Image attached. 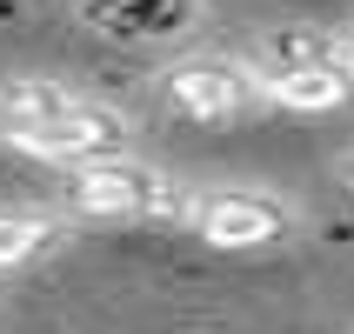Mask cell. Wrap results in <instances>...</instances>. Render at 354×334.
Returning a JSON list of instances; mask_svg holds the SVG:
<instances>
[{
  "mask_svg": "<svg viewBox=\"0 0 354 334\" xmlns=\"http://www.w3.org/2000/svg\"><path fill=\"white\" fill-rule=\"evenodd\" d=\"M261 94L274 107H295V114H335L354 100V67L348 54H321V60H301V67H281V74L261 80Z\"/></svg>",
  "mask_w": 354,
  "mask_h": 334,
  "instance_id": "5b68a950",
  "label": "cell"
},
{
  "mask_svg": "<svg viewBox=\"0 0 354 334\" xmlns=\"http://www.w3.org/2000/svg\"><path fill=\"white\" fill-rule=\"evenodd\" d=\"M194 234L221 254H248V248H281L295 234V207L281 194H254V187H221V194L187 207Z\"/></svg>",
  "mask_w": 354,
  "mask_h": 334,
  "instance_id": "3957f363",
  "label": "cell"
},
{
  "mask_svg": "<svg viewBox=\"0 0 354 334\" xmlns=\"http://www.w3.org/2000/svg\"><path fill=\"white\" fill-rule=\"evenodd\" d=\"M341 54H348V67H354V34H348V40H341Z\"/></svg>",
  "mask_w": 354,
  "mask_h": 334,
  "instance_id": "ba28073f",
  "label": "cell"
},
{
  "mask_svg": "<svg viewBox=\"0 0 354 334\" xmlns=\"http://www.w3.org/2000/svg\"><path fill=\"white\" fill-rule=\"evenodd\" d=\"M54 241H60V228H54L47 214H0V275H7V268L40 261Z\"/></svg>",
  "mask_w": 354,
  "mask_h": 334,
  "instance_id": "52a82bcc",
  "label": "cell"
},
{
  "mask_svg": "<svg viewBox=\"0 0 354 334\" xmlns=\"http://www.w3.org/2000/svg\"><path fill=\"white\" fill-rule=\"evenodd\" d=\"M201 14V0H80V20L114 40H167L187 34Z\"/></svg>",
  "mask_w": 354,
  "mask_h": 334,
  "instance_id": "8992f818",
  "label": "cell"
},
{
  "mask_svg": "<svg viewBox=\"0 0 354 334\" xmlns=\"http://www.w3.org/2000/svg\"><path fill=\"white\" fill-rule=\"evenodd\" d=\"M7 147H20V154H34V160H54V167L114 160V154H127V114H120V107H100V100L80 94L74 107H60L54 120H40V127L14 134Z\"/></svg>",
  "mask_w": 354,
  "mask_h": 334,
  "instance_id": "277c9868",
  "label": "cell"
},
{
  "mask_svg": "<svg viewBox=\"0 0 354 334\" xmlns=\"http://www.w3.org/2000/svg\"><path fill=\"white\" fill-rule=\"evenodd\" d=\"M160 94H167V107L187 114V120H234V114H248L254 100H268L261 94V74L248 67V60H234V54H187V60H174V67L160 74Z\"/></svg>",
  "mask_w": 354,
  "mask_h": 334,
  "instance_id": "7a4b0ae2",
  "label": "cell"
},
{
  "mask_svg": "<svg viewBox=\"0 0 354 334\" xmlns=\"http://www.w3.org/2000/svg\"><path fill=\"white\" fill-rule=\"evenodd\" d=\"M60 194H67V207H74V214H87V221H180V214H187L180 187L160 174V167L134 160V154L80 160V167H67Z\"/></svg>",
  "mask_w": 354,
  "mask_h": 334,
  "instance_id": "6da1fadb",
  "label": "cell"
}]
</instances>
